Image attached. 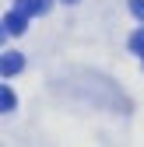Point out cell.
I'll list each match as a JSON object with an SVG mask.
<instances>
[{"mask_svg":"<svg viewBox=\"0 0 144 147\" xmlns=\"http://www.w3.org/2000/svg\"><path fill=\"white\" fill-rule=\"evenodd\" d=\"M130 53H134V56H144V28L130 32Z\"/></svg>","mask_w":144,"mask_h":147,"instance_id":"4","label":"cell"},{"mask_svg":"<svg viewBox=\"0 0 144 147\" xmlns=\"http://www.w3.org/2000/svg\"><path fill=\"white\" fill-rule=\"evenodd\" d=\"M14 105H18L14 91H11V88H4V112H14Z\"/></svg>","mask_w":144,"mask_h":147,"instance_id":"6","label":"cell"},{"mask_svg":"<svg viewBox=\"0 0 144 147\" xmlns=\"http://www.w3.org/2000/svg\"><path fill=\"white\" fill-rule=\"evenodd\" d=\"M4 32H7V35H25V32H28V14L18 11V7H14L11 14H4Z\"/></svg>","mask_w":144,"mask_h":147,"instance_id":"1","label":"cell"},{"mask_svg":"<svg viewBox=\"0 0 144 147\" xmlns=\"http://www.w3.org/2000/svg\"><path fill=\"white\" fill-rule=\"evenodd\" d=\"M14 7H18V11H25L28 18H39V14H49L53 0H14Z\"/></svg>","mask_w":144,"mask_h":147,"instance_id":"2","label":"cell"},{"mask_svg":"<svg viewBox=\"0 0 144 147\" xmlns=\"http://www.w3.org/2000/svg\"><path fill=\"white\" fill-rule=\"evenodd\" d=\"M0 70H4V77H14V74L25 70V56L21 53H4V60H0Z\"/></svg>","mask_w":144,"mask_h":147,"instance_id":"3","label":"cell"},{"mask_svg":"<svg viewBox=\"0 0 144 147\" xmlns=\"http://www.w3.org/2000/svg\"><path fill=\"white\" fill-rule=\"evenodd\" d=\"M63 4H77V0H63Z\"/></svg>","mask_w":144,"mask_h":147,"instance_id":"7","label":"cell"},{"mask_svg":"<svg viewBox=\"0 0 144 147\" xmlns=\"http://www.w3.org/2000/svg\"><path fill=\"white\" fill-rule=\"evenodd\" d=\"M127 4H130V14L137 21H144V0H127Z\"/></svg>","mask_w":144,"mask_h":147,"instance_id":"5","label":"cell"}]
</instances>
